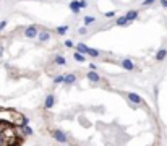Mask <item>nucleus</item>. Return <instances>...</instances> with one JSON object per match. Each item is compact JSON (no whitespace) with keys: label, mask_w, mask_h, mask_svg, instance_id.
<instances>
[{"label":"nucleus","mask_w":167,"mask_h":146,"mask_svg":"<svg viewBox=\"0 0 167 146\" xmlns=\"http://www.w3.org/2000/svg\"><path fill=\"white\" fill-rule=\"evenodd\" d=\"M28 122L20 110L0 107V146H23L26 143Z\"/></svg>","instance_id":"obj_1"}]
</instances>
